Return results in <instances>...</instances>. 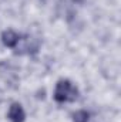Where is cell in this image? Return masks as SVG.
I'll list each match as a JSON object with an SVG mask.
<instances>
[{"label": "cell", "mask_w": 121, "mask_h": 122, "mask_svg": "<svg viewBox=\"0 0 121 122\" xmlns=\"http://www.w3.org/2000/svg\"><path fill=\"white\" fill-rule=\"evenodd\" d=\"M78 97V90L73 85L70 80H60L56 85L54 91V101L63 104V102H73Z\"/></svg>", "instance_id": "cell-1"}, {"label": "cell", "mask_w": 121, "mask_h": 122, "mask_svg": "<svg viewBox=\"0 0 121 122\" xmlns=\"http://www.w3.org/2000/svg\"><path fill=\"white\" fill-rule=\"evenodd\" d=\"M1 41H3V44H4L6 47L13 48V47H16V46L19 44L20 36L13 30H6V31L1 33Z\"/></svg>", "instance_id": "cell-3"}, {"label": "cell", "mask_w": 121, "mask_h": 122, "mask_svg": "<svg viewBox=\"0 0 121 122\" xmlns=\"http://www.w3.org/2000/svg\"><path fill=\"white\" fill-rule=\"evenodd\" d=\"M90 118V114L87 111H77L74 114V121L76 122H87Z\"/></svg>", "instance_id": "cell-4"}, {"label": "cell", "mask_w": 121, "mask_h": 122, "mask_svg": "<svg viewBox=\"0 0 121 122\" xmlns=\"http://www.w3.org/2000/svg\"><path fill=\"white\" fill-rule=\"evenodd\" d=\"M7 117H9L10 122H24V119H26L24 109H23V108H22V105H20V104H17V102L11 104V107H10V109H9Z\"/></svg>", "instance_id": "cell-2"}, {"label": "cell", "mask_w": 121, "mask_h": 122, "mask_svg": "<svg viewBox=\"0 0 121 122\" xmlns=\"http://www.w3.org/2000/svg\"><path fill=\"white\" fill-rule=\"evenodd\" d=\"M73 1H76V3H81L83 0H73Z\"/></svg>", "instance_id": "cell-5"}]
</instances>
